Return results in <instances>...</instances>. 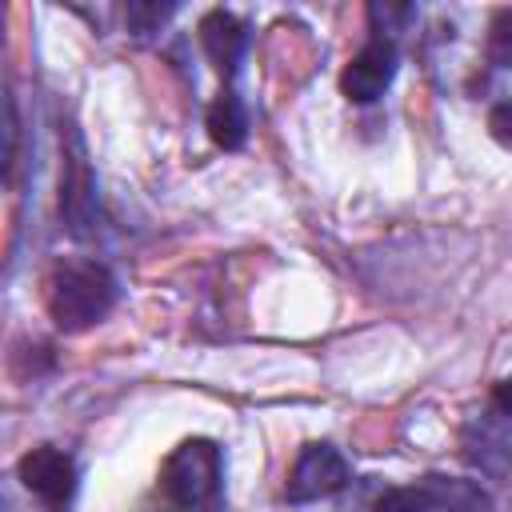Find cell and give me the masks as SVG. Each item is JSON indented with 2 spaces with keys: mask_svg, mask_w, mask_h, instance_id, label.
<instances>
[{
  "mask_svg": "<svg viewBox=\"0 0 512 512\" xmlns=\"http://www.w3.org/2000/svg\"><path fill=\"white\" fill-rule=\"evenodd\" d=\"M168 12H172V8H144V4H132V8H128V20L136 24V32H148V28L160 24Z\"/></svg>",
  "mask_w": 512,
  "mask_h": 512,
  "instance_id": "4fadbf2b",
  "label": "cell"
},
{
  "mask_svg": "<svg viewBox=\"0 0 512 512\" xmlns=\"http://www.w3.org/2000/svg\"><path fill=\"white\" fill-rule=\"evenodd\" d=\"M488 132H492L496 144H504L512 152V100H504V104H496L488 112Z\"/></svg>",
  "mask_w": 512,
  "mask_h": 512,
  "instance_id": "7c38bea8",
  "label": "cell"
},
{
  "mask_svg": "<svg viewBox=\"0 0 512 512\" xmlns=\"http://www.w3.org/2000/svg\"><path fill=\"white\" fill-rule=\"evenodd\" d=\"M204 128H208V136L224 152L244 148V140H248V112H244V104H240V96L232 88H220L216 92V100L204 112Z\"/></svg>",
  "mask_w": 512,
  "mask_h": 512,
  "instance_id": "9c48e42d",
  "label": "cell"
},
{
  "mask_svg": "<svg viewBox=\"0 0 512 512\" xmlns=\"http://www.w3.org/2000/svg\"><path fill=\"white\" fill-rule=\"evenodd\" d=\"M60 212L68 220V228L76 236L88 232L92 224V172L84 164V152H80V140L72 136V148L64 152V176H60Z\"/></svg>",
  "mask_w": 512,
  "mask_h": 512,
  "instance_id": "52a82bcc",
  "label": "cell"
},
{
  "mask_svg": "<svg viewBox=\"0 0 512 512\" xmlns=\"http://www.w3.org/2000/svg\"><path fill=\"white\" fill-rule=\"evenodd\" d=\"M16 472H20V484L40 504H48L52 512H64L72 504V496H76V460L64 448L44 444V448L24 452L20 464H16Z\"/></svg>",
  "mask_w": 512,
  "mask_h": 512,
  "instance_id": "3957f363",
  "label": "cell"
},
{
  "mask_svg": "<svg viewBox=\"0 0 512 512\" xmlns=\"http://www.w3.org/2000/svg\"><path fill=\"white\" fill-rule=\"evenodd\" d=\"M492 400H496V408H500L504 416H512V376H504V380L496 384V392H492Z\"/></svg>",
  "mask_w": 512,
  "mask_h": 512,
  "instance_id": "5bb4252c",
  "label": "cell"
},
{
  "mask_svg": "<svg viewBox=\"0 0 512 512\" xmlns=\"http://www.w3.org/2000/svg\"><path fill=\"white\" fill-rule=\"evenodd\" d=\"M396 76V44L388 36H372L340 72V92L352 104H372Z\"/></svg>",
  "mask_w": 512,
  "mask_h": 512,
  "instance_id": "5b68a950",
  "label": "cell"
},
{
  "mask_svg": "<svg viewBox=\"0 0 512 512\" xmlns=\"http://www.w3.org/2000/svg\"><path fill=\"white\" fill-rule=\"evenodd\" d=\"M348 484V460L340 448L332 444H304L292 472H288V500L292 504H308V500H320V496H332L336 488Z\"/></svg>",
  "mask_w": 512,
  "mask_h": 512,
  "instance_id": "277c9868",
  "label": "cell"
},
{
  "mask_svg": "<svg viewBox=\"0 0 512 512\" xmlns=\"http://www.w3.org/2000/svg\"><path fill=\"white\" fill-rule=\"evenodd\" d=\"M200 44H204V56L212 60L216 72L232 76L240 68V56L248 48V28L240 16L224 12V8H212L204 20H200Z\"/></svg>",
  "mask_w": 512,
  "mask_h": 512,
  "instance_id": "8992f818",
  "label": "cell"
},
{
  "mask_svg": "<svg viewBox=\"0 0 512 512\" xmlns=\"http://www.w3.org/2000/svg\"><path fill=\"white\" fill-rule=\"evenodd\" d=\"M160 492L180 512H220L224 504V456L212 440L196 436L172 448L160 468Z\"/></svg>",
  "mask_w": 512,
  "mask_h": 512,
  "instance_id": "7a4b0ae2",
  "label": "cell"
},
{
  "mask_svg": "<svg viewBox=\"0 0 512 512\" xmlns=\"http://www.w3.org/2000/svg\"><path fill=\"white\" fill-rule=\"evenodd\" d=\"M488 60L496 68H512V8H500L488 24V44H484Z\"/></svg>",
  "mask_w": 512,
  "mask_h": 512,
  "instance_id": "30bf717a",
  "label": "cell"
},
{
  "mask_svg": "<svg viewBox=\"0 0 512 512\" xmlns=\"http://www.w3.org/2000/svg\"><path fill=\"white\" fill-rule=\"evenodd\" d=\"M48 316L64 332H84L116 304V280L96 260H60L48 276Z\"/></svg>",
  "mask_w": 512,
  "mask_h": 512,
  "instance_id": "6da1fadb",
  "label": "cell"
},
{
  "mask_svg": "<svg viewBox=\"0 0 512 512\" xmlns=\"http://www.w3.org/2000/svg\"><path fill=\"white\" fill-rule=\"evenodd\" d=\"M432 504V512H488L492 500L488 492L476 484V480H464V476H440V472H428L424 480H416Z\"/></svg>",
  "mask_w": 512,
  "mask_h": 512,
  "instance_id": "ba28073f",
  "label": "cell"
},
{
  "mask_svg": "<svg viewBox=\"0 0 512 512\" xmlns=\"http://www.w3.org/2000/svg\"><path fill=\"white\" fill-rule=\"evenodd\" d=\"M376 512H432V504L420 484H404V488H384Z\"/></svg>",
  "mask_w": 512,
  "mask_h": 512,
  "instance_id": "8fae6325",
  "label": "cell"
}]
</instances>
